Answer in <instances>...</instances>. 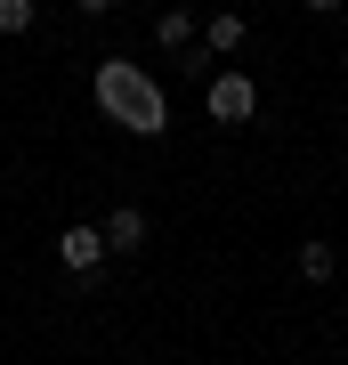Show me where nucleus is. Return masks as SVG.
Returning <instances> with one entry per match:
<instances>
[{
	"label": "nucleus",
	"mask_w": 348,
	"mask_h": 365,
	"mask_svg": "<svg viewBox=\"0 0 348 365\" xmlns=\"http://www.w3.org/2000/svg\"><path fill=\"white\" fill-rule=\"evenodd\" d=\"M97 227H105V252H146V211L138 203H114Z\"/></svg>",
	"instance_id": "5"
},
{
	"label": "nucleus",
	"mask_w": 348,
	"mask_h": 365,
	"mask_svg": "<svg viewBox=\"0 0 348 365\" xmlns=\"http://www.w3.org/2000/svg\"><path fill=\"white\" fill-rule=\"evenodd\" d=\"M57 260H65L73 284H90V276L114 260V252H105V227H65V235H57Z\"/></svg>",
	"instance_id": "3"
},
{
	"label": "nucleus",
	"mask_w": 348,
	"mask_h": 365,
	"mask_svg": "<svg viewBox=\"0 0 348 365\" xmlns=\"http://www.w3.org/2000/svg\"><path fill=\"white\" fill-rule=\"evenodd\" d=\"M300 9H308V16H340L348 0H300Z\"/></svg>",
	"instance_id": "9"
},
{
	"label": "nucleus",
	"mask_w": 348,
	"mask_h": 365,
	"mask_svg": "<svg viewBox=\"0 0 348 365\" xmlns=\"http://www.w3.org/2000/svg\"><path fill=\"white\" fill-rule=\"evenodd\" d=\"M154 41L170 57H186V49H203V25H194V9H179V0H170V9L154 16Z\"/></svg>",
	"instance_id": "4"
},
{
	"label": "nucleus",
	"mask_w": 348,
	"mask_h": 365,
	"mask_svg": "<svg viewBox=\"0 0 348 365\" xmlns=\"http://www.w3.org/2000/svg\"><path fill=\"white\" fill-rule=\"evenodd\" d=\"M292 268H300V284H332V268H340V252L324 244V235H308V244L292 252Z\"/></svg>",
	"instance_id": "7"
},
{
	"label": "nucleus",
	"mask_w": 348,
	"mask_h": 365,
	"mask_svg": "<svg viewBox=\"0 0 348 365\" xmlns=\"http://www.w3.org/2000/svg\"><path fill=\"white\" fill-rule=\"evenodd\" d=\"M41 25V0H0V41H25Z\"/></svg>",
	"instance_id": "8"
},
{
	"label": "nucleus",
	"mask_w": 348,
	"mask_h": 365,
	"mask_svg": "<svg viewBox=\"0 0 348 365\" xmlns=\"http://www.w3.org/2000/svg\"><path fill=\"white\" fill-rule=\"evenodd\" d=\"M90 98H97V114L122 122L130 138H162V130H170V98H162V81L146 73V66H130V57H97Z\"/></svg>",
	"instance_id": "1"
},
{
	"label": "nucleus",
	"mask_w": 348,
	"mask_h": 365,
	"mask_svg": "<svg viewBox=\"0 0 348 365\" xmlns=\"http://www.w3.org/2000/svg\"><path fill=\"white\" fill-rule=\"evenodd\" d=\"M243 41H251V25H243V16H235V9L203 16V57H235V49H243Z\"/></svg>",
	"instance_id": "6"
},
{
	"label": "nucleus",
	"mask_w": 348,
	"mask_h": 365,
	"mask_svg": "<svg viewBox=\"0 0 348 365\" xmlns=\"http://www.w3.org/2000/svg\"><path fill=\"white\" fill-rule=\"evenodd\" d=\"M203 114L219 122V130H243V122L259 114V81H251L243 66H219V73H211V90H203Z\"/></svg>",
	"instance_id": "2"
},
{
	"label": "nucleus",
	"mask_w": 348,
	"mask_h": 365,
	"mask_svg": "<svg viewBox=\"0 0 348 365\" xmlns=\"http://www.w3.org/2000/svg\"><path fill=\"white\" fill-rule=\"evenodd\" d=\"M73 9H81V16H114V0H73Z\"/></svg>",
	"instance_id": "10"
}]
</instances>
